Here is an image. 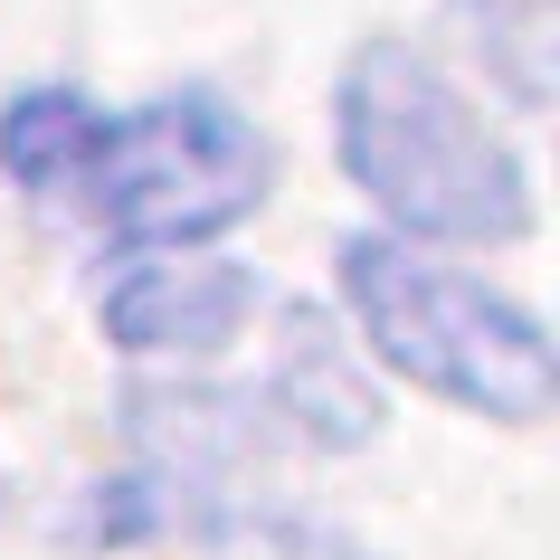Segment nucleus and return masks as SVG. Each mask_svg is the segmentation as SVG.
Returning <instances> with one entry per match:
<instances>
[{
  "mask_svg": "<svg viewBox=\"0 0 560 560\" xmlns=\"http://www.w3.org/2000/svg\"><path fill=\"white\" fill-rule=\"evenodd\" d=\"M332 152L352 190L389 219V237L438 247H513L541 219L532 162L503 124H485L456 77L418 38H361L332 86Z\"/></svg>",
  "mask_w": 560,
  "mask_h": 560,
  "instance_id": "1",
  "label": "nucleus"
},
{
  "mask_svg": "<svg viewBox=\"0 0 560 560\" xmlns=\"http://www.w3.org/2000/svg\"><path fill=\"white\" fill-rule=\"evenodd\" d=\"M332 276H342L361 342L409 389H428V399H446L466 418H494V428H541L551 418V399H560L551 332L513 295L418 257L409 237H389V229H352L332 247Z\"/></svg>",
  "mask_w": 560,
  "mask_h": 560,
  "instance_id": "2",
  "label": "nucleus"
},
{
  "mask_svg": "<svg viewBox=\"0 0 560 560\" xmlns=\"http://www.w3.org/2000/svg\"><path fill=\"white\" fill-rule=\"evenodd\" d=\"M266 180H276V143L229 95L190 86L124 105V115L95 105L58 200L124 247H200V237H229L237 219H257Z\"/></svg>",
  "mask_w": 560,
  "mask_h": 560,
  "instance_id": "3",
  "label": "nucleus"
},
{
  "mask_svg": "<svg viewBox=\"0 0 560 560\" xmlns=\"http://www.w3.org/2000/svg\"><path fill=\"white\" fill-rule=\"evenodd\" d=\"M257 266L237 257H190V247H152V257H133L95 295V332L115 342L124 361H209L229 352L237 332L257 324Z\"/></svg>",
  "mask_w": 560,
  "mask_h": 560,
  "instance_id": "4",
  "label": "nucleus"
},
{
  "mask_svg": "<svg viewBox=\"0 0 560 560\" xmlns=\"http://www.w3.org/2000/svg\"><path fill=\"white\" fill-rule=\"evenodd\" d=\"M266 409L295 418V438H304V446H342V456L381 438V389L352 371L342 332H332L314 304H285V342H276Z\"/></svg>",
  "mask_w": 560,
  "mask_h": 560,
  "instance_id": "5",
  "label": "nucleus"
},
{
  "mask_svg": "<svg viewBox=\"0 0 560 560\" xmlns=\"http://www.w3.org/2000/svg\"><path fill=\"white\" fill-rule=\"evenodd\" d=\"M456 20H485L494 58H513V77H503L513 86V115H541L551 105V0H456Z\"/></svg>",
  "mask_w": 560,
  "mask_h": 560,
  "instance_id": "6",
  "label": "nucleus"
},
{
  "mask_svg": "<svg viewBox=\"0 0 560 560\" xmlns=\"http://www.w3.org/2000/svg\"><path fill=\"white\" fill-rule=\"evenodd\" d=\"M209 560H371V551L324 523H295V513H229Z\"/></svg>",
  "mask_w": 560,
  "mask_h": 560,
  "instance_id": "7",
  "label": "nucleus"
}]
</instances>
